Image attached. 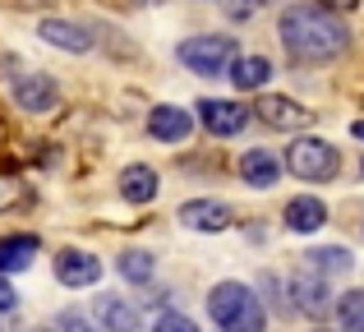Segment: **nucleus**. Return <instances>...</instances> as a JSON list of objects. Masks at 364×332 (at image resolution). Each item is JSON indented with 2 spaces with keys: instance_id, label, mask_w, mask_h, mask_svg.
Wrapping results in <instances>:
<instances>
[{
  "instance_id": "nucleus-1",
  "label": "nucleus",
  "mask_w": 364,
  "mask_h": 332,
  "mask_svg": "<svg viewBox=\"0 0 364 332\" xmlns=\"http://www.w3.org/2000/svg\"><path fill=\"white\" fill-rule=\"evenodd\" d=\"M277 33H282V46L291 51V60L300 65H323L332 55H341L350 37L346 23L323 5H291L277 23Z\"/></svg>"
},
{
  "instance_id": "nucleus-2",
  "label": "nucleus",
  "mask_w": 364,
  "mask_h": 332,
  "mask_svg": "<svg viewBox=\"0 0 364 332\" xmlns=\"http://www.w3.org/2000/svg\"><path fill=\"white\" fill-rule=\"evenodd\" d=\"M208 314L222 332H263V305L240 282H222L208 296Z\"/></svg>"
},
{
  "instance_id": "nucleus-3",
  "label": "nucleus",
  "mask_w": 364,
  "mask_h": 332,
  "mask_svg": "<svg viewBox=\"0 0 364 332\" xmlns=\"http://www.w3.org/2000/svg\"><path fill=\"white\" fill-rule=\"evenodd\" d=\"M180 60L189 65L194 74H222L231 70L240 55H235V37H189V42H180Z\"/></svg>"
},
{
  "instance_id": "nucleus-4",
  "label": "nucleus",
  "mask_w": 364,
  "mask_h": 332,
  "mask_svg": "<svg viewBox=\"0 0 364 332\" xmlns=\"http://www.w3.org/2000/svg\"><path fill=\"white\" fill-rule=\"evenodd\" d=\"M286 166L300 180H332L337 166H341V157H337V148L323 144V139H295L291 153H286Z\"/></svg>"
},
{
  "instance_id": "nucleus-5",
  "label": "nucleus",
  "mask_w": 364,
  "mask_h": 332,
  "mask_svg": "<svg viewBox=\"0 0 364 332\" xmlns=\"http://www.w3.org/2000/svg\"><path fill=\"white\" fill-rule=\"evenodd\" d=\"M258 120H263L267 129H304L314 120V111H304L300 102H291V97H282V92H267L263 102H258Z\"/></svg>"
},
{
  "instance_id": "nucleus-6",
  "label": "nucleus",
  "mask_w": 364,
  "mask_h": 332,
  "mask_svg": "<svg viewBox=\"0 0 364 332\" xmlns=\"http://www.w3.org/2000/svg\"><path fill=\"white\" fill-rule=\"evenodd\" d=\"M198 116H203V125L213 129L217 139L240 134V129L249 125V107H240V102H217V97H208L203 107H198Z\"/></svg>"
},
{
  "instance_id": "nucleus-7",
  "label": "nucleus",
  "mask_w": 364,
  "mask_h": 332,
  "mask_svg": "<svg viewBox=\"0 0 364 332\" xmlns=\"http://www.w3.org/2000/svg\"><path fill=\"white\" fill-rule=\"evenodd\" d=\"M55 277H60L65 287H92V282L102 277V263L92 259L88 250H60L55 254Z\"/></svg>"
},
{
  "instance_id": "nucleus-8",
  "label": "nucleus",
  "mask_w": 364,
  "mask_h": 332,
  "mask_svg": "<svg viewBox=\"0 0 364 332\" xmlns=\"http://www.w3.org/2000/svg\"><path fill=\"white\" fill-rule=\"evenodd\" d=\"M14 102L23 111H33V116H42V111H55L60 92H55V83L46 79V74H23V79L14 83Z\"/></svg>"
},
{
  "instance_id": "nucleus-9",
  "label": "nucleus",
  "mask_w": 364,
  "mask_h": 332,
  "mask_svg": "<svg viewBox=\"0 0 364 332\" xmlns=\"http://www.w3.org/2000/svg\"><path fill=\"white\" fill-rule=\"evenodd\" d=\"M180 222H185L189 231H226V226H231V208L217 203V198H189V203L180 208Z\"/></svg>"
},
{
  "instance_id": "nucleus-10",
  "label": "nucleus",
  "mask_w": 364,
  "mask_h": 332,
  "mask_svg": "<svg viewBox=\"0 0 364 332\" xmlns=\"http://www.w3.org/2000/svg\"><path fill=\"white\" fill-rule=\"evenodd\" d=\"M189 111H180V107H152V116H148V129H152V139H161V144H180V139H189Z\"/></svg>"
},
{
  "instance_id": "nucleus-11",
  "label": "nucleus",
  "mask_w": 364,
  "mask_h": 332,
  "mask_svg": "<svg viewBox=\"0 0 364 332\" xmlns=\"http://www.w3.org/2000/svg\"><path fill=\"white\" fill-rule=\"evenodd\" d=\"M323 222H328V208H323V198L300 194V198H291V203H286V226H291V231H318Z\"/></svg>"
},
{
  "instance_id": "nucleus-12",
  "label": "nucleus",
  "mask_w": 364,
  "mask_h": 332,
  "mask_svg": "<svg viewBox=\"0 0 364 332\" xmlns=\"http://www.w3.org/2000/svg\"><path fill=\"white\" fill-rule=\"evenodd\" d=\"M240 176L249 180V185L267 189V185H277V176H282V162H277L267 148H249V153L240 157Z\"/></svg>"
},
{
  "instance_id": "nucleus-13",
  "label": "nucleus",
  "mask_w": 364,
  "mask_h": 332,
  "mask_svg": "<svg viewBox=\"0 0 364 332\" xmlns=\"http://www.w3.org/2000/svg\"><path fill=\"white\" fill-rule=\"evenodd\" d=\"M295 305L304 309V314H323L328 309V277L323 272H300L295 277Z\"/></svg>"
},
{
  "instance_id": "nucleus-14",
  "label": "nucleus",
  "mask_w": 364,
  "mask_h": 332,
  "mask_svg": "<svg viewBox=\"0 0 364 332\" xmlns=\"http://www.w3.org/2000/svg\"><path fill=\"white\" fill-rule=\"evenodd\" d=\"M120 194L129 203H152L157 198V171L152 166H124L120 171Z\"/></svg>"
},
{
  "instance_id": "nucleus-15",
  "label": "nucleus",
  "mask_w": 364,
  "mask_h": 332,
  "mask_svg": "<svg viewBox=\"0 0 364 332\" xmlns=\"http://www.w3.org/2000/svg\"><path fill=\"white\" fill-rule=\"evenodd\" d=\"M37 259V235H9L0 240V272H23Z\"/></svg>"
},
{
  "instance_id": "nucleus-16",
  "label": "nucleus",
  "mask_w": 364,
  "mask_h": 332,
  "mask_svg": "<svg viewBox=\"0 0 364 332\" xmlns=\"http://www.w3.org/2000/svg\"><path fill=\"white\" fill-rule=\"evenodd\" d=\"M42 37L51 46H60V51H88V46H92V37L83 33V28L65 23V18H42Z\"/></svg>"
},
{
  "instance_id": "nucleus-17",
  "label": "nucleus",
  "mask_w": 364,
  "mask_h": 332,
  "mask_svg": "<svg viewBox=\"0 0 364 332\" xmlns=\"http://www.w3.org/2000/svg\"><path fill=\"white\" fill-rule=\"evenodd\" d=\"M267 79H272V65H267V55H240V60L231 65V83H235V88H245V92L263 88Z\"/></svg>"
},
{
  "instance_id": "nucleus-18",
  "label": "nucleus",
  "mask_w": 364,
  "mask_h": 332,
  "mask_svg": "<svg viewBox=\"0 0 364 332\" xmlns=\"http://www.w3.org/2000/svg\"><path fill=\"white\" fill-rule=\"evenodd\" d=\"M97 318L107 332H139V314H134L124 300H111V296H97Z\"/></svg>"
},
{
  "instance_id": "nucleus-19",
  "label": "nucleus",
  "mask_w": 364,
  "mask_h": 332,
  "mask_svg": "<svg viewBox=\"0 0 364 332\" xmlns=\"http://www.w3.org/2000/svg\"><path fill=\"white\" fill-rule=\"evenodd\" d=\"M304 259H309V268L323 272V277H346V272L355 268L350 250H314V254H304Z\"/></svg>"
},
{
  "instance_id": "nucleus-20",
  "label": "nucleus",
  "mask_w": 364,
  "mask_h": 332,
  "mask_svg": "<svg viewBox=\"0 0 364 332\" xmlns=\"http://www.w3.org/2000/svg\"><path fill=\"white\" fill-rule=\"evenodd\" d=\"M116 268H120V277H129V282H152V254L148 250H124L116 259Z\"/></svg>"
},
{
  "instance_id": "nucleus-21",
  "label": "nucleus",
  "mask_w": 364,
  "mask_h": 332,
  "mask_svg": "<svg viewBox=\"0 0 364 332\" xmlns=\"http://www.w3.org/2000/svg\"><path fill=\"white\" fill-rule=\"evenodd\" d=\"M337 318H341V332H364V291H346L341 296Z\"/></svg>"
},
{
  "instance_id": "nucleus-22",
  "label": "nucleus",
  "mask_w": 364,
  "mask_h": 332,
  "mask_svg": "<svg viewBox=\"0 0 364 332\" xmlns=\"http://www.w3.org/2000/svg\"><path fill=\"white\" fill-rule=\"evenodd\" d=\"M18 203H28V185L18 176H0V213H5V208H18Z\"/></svg>"
},
{
  "instance_id": "nucleus-23",
  "label": "nucleus",
  "mask_w": 364,
  "mask_h": 332,
  "mask_svg": "<svg viewBox=\"0 0 364 332\" xmlns=\"http://www.w3.org/2000/svg\"><path fill=\"white\" fill-rule=\"evenodd\" d=\"M152 332H198V328L189 323L185 314H161V318H157V328H152Z\"/></svg>"
},
{
  "instance_id": "nucleus-24",
  "label": "nucleus",
  "mask_w": 364,
  "mask_h": 332,
  "mask_svg": "<svg viewBox=\"0 0 364 332\" xmlns=\"http://www.w3.org/2000/svg\"><path fill=\"white\" fill-rule=\"evenodd\" d=\"M14 305H18V291L9 287V277H5V272H0V309H5V314H9V309H14Z\"/></svg>"
},
{
  "instance_id": "nucleus-25",
  "label": "nucleus",
  "mask_w": 364,
  "mask_h": 332,
  "mask_svg": "<svg viewBox=\"0 0 364 332\" xmlns=\"http://www.w3.org/2000/svg\"><path fill=\"white\" fill-rule=\"evenodd\" d=\"M60 328L65 332H92V323L83 314H74V309H70V314H60Z\"/></svg>"
},
{
  "instance_id": "nucleus-26",
  "label": "nucleus",
  "mask_w": 364,
  "mask_h": 332,
  "mask_svg": "<svg viewBox=\"0 0 364 332\" xmlns=\"http://www.w3.org/2000/svg\"><path fill=\"white\" fill-rule=\"evenodd\" d=\"M231 9H235V18H245V14H249V9H254V5H249V0H235Z\"/></svg>"
},
{
  "instance_id": "nucleus-27",
  "label": "nucleus",
  "mask_w": 364,
  "mask_h": 332,
  "mask_svg": "<svg viewBox=\"0 0 364 332\" xmlns=\"http://www.w3.org/2000/svg\"><path fill=\"white\" fill-rule=\"evenodd\" d=\"M332 9H350V5H360V0H328Z\"/></svg>"
},
{
  "instance_id": "nucleus-28",
  "label": "nucleus",
  "mask_w": 364,
  "mask_h": 332,
  "mask_svg": "<svg viewBox=\"0 0 364 332\" xmlns=\"http://www.w3.org/2000/svg\"><path fill=\"white\" fill-rule=\"evenodd\" d=\"M350 129H355V139H364V120H355V125H350Z\"/></svg>"
},
{
  "instance_id": "nucleus-29",
  "label": "nucleus",
  "mask_w": 364,
  "mask_h": 332,
  "mask_svg": "<svg viewBox=\"0 0 364 332\" xmlns=\"http://www.w3.org/2000/svg\"><path fill=\"white\" fill-rule=\"evenodd\" d=\"M129 5H157V0H129Z\"/></svg>"
},
{
  "instance_id": "nucleus-30",
  "label": "nucleus",
  "mask_w": 364,
  "mask_h": 332,
  "mask_svg": "<svg viewBox=\"0 0 364 332\" xmlns=\"http://www.w3.org/2000/svg\"><path fill=\"white\" fill-rule=\"evenodd\" d=\"M42 332H46V328H42Z\"/></svg>"
}]
</instances>
